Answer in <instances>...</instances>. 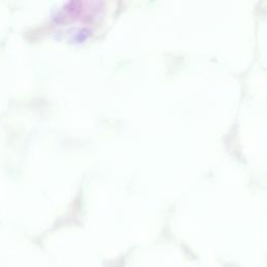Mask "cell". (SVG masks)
Masks as SVG:
<instances>
[]
</instances>
